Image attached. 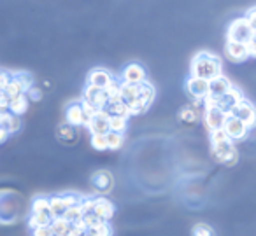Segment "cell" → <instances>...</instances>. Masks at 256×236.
Returning a JSON list of instances; mask_svg holds the SVG:
<instances>
[{
  "label": "cell",
  "mask_w": 256,
  "mask_h": 236,
  "mask_svg": "<svg viewBox=\"0 0 256 236\" xmlns=\"http://www.w3.org/2000/svg\"><path fill=\"white\" fill-rule=\"evenodd\" d=\"M26 203L22 194L14 191H0V224L12 226L20 222L25 215Z\"/></svg>",
  "instance_id": "6da1fadb"
},
{
  "label": "cell",
  "mask_w": 256,
  "mask_h": 236,
  "mask_svg": "<svg viewBox=\"0 0 256 236\" xmlns=\"http://www.w3.org/2000/svg\"><path fill=\"white\" fill-rule=\"evenodd\" d=\"M223 74V60L218 54H212L209 51H200L195 54L190 65V75L206 81H212L214 77Z\"/></svg>",
  "instance_id": "7a4b0ae2"
},
{
  "label": "cell",
  "mask_w": 256,
  "mask_h": 236,
  "mask_svg": "<svg viewBox=\"0 0 256 236\" xmlns=\"http://www.w3.org/2000/svg\"><path fill=\"white\" fill-rule=\"evenodd\" d=\"M210 154L218 163H221L224 166H234L238 161V151L232 140L210 144Z\"/></svg>",
  "instance_id": "3957f363"
},
{
  "label": "cell",
  "mask_w": 256,
  "mask_h": 236,
  "mask_svg": "<svg viewBox=\"0 0 256 236\" xmlns=\"http://www.w3.org/2000/svg\"><path fill=\"white\" fill-rule=\"evenodd\" d=\"M252 35H254V32H252V28L249 26L246 18H237L228 25L226 40H230V42L248 44L252 39Z\"/></svg>",
  "instance_id": "277c9868"
},
{
  "label": "cell",
  "mask_w": 256,
  "mask_h": 236,
  "mask_svg": "<svg viewBox=\"0 0 256 236\" xmlns=\"http://www.w3.org/2000/svg\"><path fill=\"white\" fill-rule=\"evenodd\" d=\"M154 96H156V89H154V86L151 84V82H142V84H139V96H137V103L132 107V116H139V114L146 112L148 109L151 107V103H153Z\"/></svg>",
  "instance_id": "5b68a950"
},
{
  "label": "cell",
  "mask_w": 256,
  "mask_h": 236,
  "mask_svg": "<svg viewBox=\"0 0 256 236\" xmlns=\"http://www.w3.org/2000/svg\"><path fill=\"white\" fill-rule=\"evenodd\" d=\"M223 131L226 133V137L230 138L232 142H237V140H244L249 133V128L242 123L240 119L234 117L232 114L226 116V121H224V126H223Z\"/></svg>",
  "instance_id": "8992f818"
},
{
  "label": "cell",
  "mask_w": 256,
  "mask_h": 236,
  "mask_svg": "<svg viewBox=\"0 0 256 236\" xmlns=\"http://www.w3.org/2000/svg\"><path fill=\"white\" fill-rule=\"evenodd\" d=\"M230 114L234 117H237V119H240L242 123L249 128V130H252V128L256 126V107L252 105L249 100L244 98Z\"/></svg>",
  "instance_id": "52a82bcc"
},
{
  "label": "cell",
  "mask_w": 256,
  "mask_h": 236,
  "mask_svg": "<svg viewBox=\"0 0 256 236\" xmlns=\"http://www.w3.org/2000/svg\"><path fill=\"white\" fill-rule=\"evenodd\" d=\"M186 93L192 96V100L204 102V100L209 96V81L190 75V77L186 79Z\"/></svg>",
  "instance_id": "ba28073f"
},
{
  "label": "cell",
  "mask_w": 256,
  "mask_h": 236,
  "mask_svg": "<svg viewBox=\"0 0 256 236\" xmlns=\"http://www.w3.org/2000/svg\"><path fill=\"white\" fill-rule=\"evenodd\" d=\"M90 184H92L95 193L107 194V193H110L114 187V177H112V173L107 172V170H98V172H95L92 175Z\"/></svg>",
  "instance_id": "9c48e42d"
},
{
  "label": "cell",
  "mask_w": 256,
  "mask_h": 236,
  "mask_svg": "<svg viewBox=\"0 0 256 236\" xmlns=\"http://www.w3.org/2000/svg\"><path fill=\"white\" fill-rule=\"evenodd\" d=\"M82 102L88 103L90 107L100 112V110L106 109L107 105V95H106V89H100V88H93V86H86L84 93H82Z\"/></svg>",
  "instance_id": "30bf717a"
},
{
  "label": "cell",
  "mask_w": 256,
  "mask_h": 236,
  "mask_svg": "<svg viewBox=\"0 0 256 236\" xmlns=\"http://www.w3.org/2000/svg\"><path fill=\"white\" fill-rule=\"evenodd\" d=\"M120 81L124 82V84H142V82L148 81L146 68L139 63H128L121 72Z\"/></svg>",
  "instance_id": "8fae6325"
},
{
  "label": "cell",
  "mask_w": 256,
  "mask_h": 236,
  "mask_svg": "<svg viewBox=\"0 0 256 236\" xmlns=\"http://www.w3.org/2000/svg\"><path fill=\"white\" fill-rule=\"evenodd\" d=\"M65 123L76 128L86 126L88 119H86L84 109H82V102H70L65 107Z\"/></svg>",
  "instance_id": "7c38bea8"
},
{
  "label": "cell",
  "mask_w": 256,
  "mask_h": 236,
  "mask_svg": "<svg viewBox=\"0 0 256 236\" xmlns=\"http://www.w3.org/2000/svg\"><path fill=\"white\" fill-rule=\"evenodd\" d=\"M92 200V214L96 215L98 219H102L104 222H109L114 217V205L110 203L107 198L96 196V198H90Z\"/></svg>",
  "instance_id": "4fadbf2b"
},
{
  "label": "cell",
  "mask_w": 256,
  "mask_h": 236,
  "mask_svg": "<svg viewBox=\"0 0 256 236\" xmlns=\"http://www.w3.org/2000/svg\"><path fill=\"white\" fill-rule=\"evenodd\" d=\"M202 116H204V123H206L207 130L214 131V130H223L228 114H224L223 110L218 109V107H207V109H204Z\"/></svg>",
  "instance_id": "5bb4252c"
},
{
  "label": "cell",
  "mask_w": 256,
  "mask_h": 236,
  "mask_svg": "<svg viewBox=\"0 0 256 236\" xmlns=\"http://www.w3.org/2000/svg\"><path fill=\"white\" fill-rule=\"evenodd\" d=\"M90 135H107L110 131V117L106 110L96 112L86 124Z\"/></svg>",
  "instance_id": "9a60e30c"
},
{
  "label": "cell",
  "mask_w": 256,
  "mask_h": 236,
  "mask_svg": "<svg viewBox=\"0 0 256 236\" xmlns=\"http://www.w3.org/2000/svg\"><path fill=\"white\" fill-rule=\"evenodd\" d=\"M242 100H244V96H242V91L234 86V88H232L224 96H221V98H216V107L223 110L224 114H230L232 110H234L235 107H237L238 103L242 102Z\"/></svg>",
  "instance_id": "2e32d148"
},
{
  "label": "cell",
  "mask_w": 256,
  "mask_h": 236,
  "mask_svg": "<svg viewBox=\"0 0 256 236\" xmlns=\"http://www.w3.org/2000/svg\"><path fill=\"white\" fill-rule=\"evenodd\" d=\"M116 81L112 74H110L107 68H93L88 75V86H93V88H100L106 89L107 86H110L112 82Z\"/></svg>",
  "instance_id": "e0dca14e"
},
{
  "label": "cell",
  "mask_w": 256,
  "mask_h": 236,
  "mask_svg": "<svg viewBox=\"0 0 256 236\" xmlns=\"http://www.w3.org/2000/svg\"><path fill=\"white\" fill-rule=\"evenodd\" d=\"M232 88H234L232 81L226 75L221 74V75H218V77H214L212 81H209V96H212V98H221V96L226 95Z\"/></svg>",
  "instance_id": "ac0fdd59"
},
{
  "label": "cell",
  "mask_w": 256,
  "mask_h": 236,
  "mask_svg": "<svg viewBox=\"0 0 256 236\" xmlns=\"http://www.w3.org/2000/svg\"><path fill=\"white\" fill-rule=\"evenodd\" d=\"M56 138L62 142V144L72 145V144H76V142H78L79 130L76 126H70V124L64 121V123L58 124V128H56Z\"/></svg>",
  "instance_id": "d6986e66"
},
{
  "label": "cell",
  "mask_w": 256,
  "mask_h": 236,
  "mask_svg": "<svg viewBox=\"0 0 256 236\" xmlns=\"http://www.w3.org/2000/svg\"><path fill=\"white\" fill-rule=\"evenodd\" d=\"M226 58L235 63H242L249 58V51L246 44H238V42H230L226 40Z\"/></svg>",
  "instance_id": "ffe728a7"
},
{
  "label": "cell",
  "mask_w": 256,
  "mask_h": 236,
  "mask_svg": "<svg viewBox=\"0 0 256 236\" xmlns=\"http://www.w3.org/2000/svg\"><path fill=\"white\" fill-rule=\"evenodd\" d=\"M0 128L6 130L9 135H14L22 128V119L20 116H14L8 110V112H0Z\"/></svg>",
  "instance_id": "44dd1931"
},
{
  "label": "cell",
  "mask_w": 256,
  "mask_h": 236,
  "mask_svg": "<svg viewBox=\"0 0 256 236\" xmlns=\"http://www.w3.org/2000/svg\"><path fill=\"white\" fill-rule=\"evenodd\" d=\"M53 222V217H51L50 212H30L28 217V228L37 229V228H46V226H51Z\"/></svg>",
  "instance_id": "7402d4cb"
},
{
  "label": "cell",
  "mask_w": 256,
  "mask_h": 236,
  "mask_svg": "<svg viewBox=\"0 0 256 236\" xmlns=\"http://www.w3.org/2000/svg\"><path fill=\"white\" fill-rule=\"evenodd\" d=\"M106 110L107 114H109V117H130L132 114H130V109H128L126 105H124L121 100H116V102H109L106 105Z\"/></svg>",
  "instance_id": "603a6c76"
},
{
  "label": "cell",
  "mask_w": 256,
  "mask_h": 236,
  "mask_svg": "<svg viewBox=\"0 0 256 236\" xmlns=\"http://www.w3.org/2000/svg\"><path fill=\"white\" fill-rule=\"evenodd\" d=\"M30 107V100L26 95H22V96H16L9 102V112L14 114V116H23V114L28 110Z\"/></svg>",
  "instance_id": "cb8c5ba5"
},
{
  "label": "cell",
  "mask_w": 256,
  "mask_h": 236,
  "mask_svg": "<svg viewBox=\"0 0 256 236\" xmlns=\"http://www.w3.org/2000/svg\"><path fill=\"white\" fill-rule=\"evenodd\" d=\"M48 201H50L51 217H53V219L64 217V214L67 210H65V205H64V201H62L60 194H51V196H48Z\"/></svg>",
  "instance_id": "d4e9b609"
},
{
  "label": "cell",
  "mask_w": 256,
  "mask_h": 236,
  "mask_svg": "<svg viewBox=\"0 0 256 236\" xmlns=\"http://www.w3.org/2000/svg\"><path fill=\"white\" fill-rule=\"evenodd\" d=\"M4 93L9 96V100H12V98H16V96H22V95H26V89L23 88V84L18 81V79L12 75V79L9 81V84L6 86V89H4Z\"/></svg>",
  "instance_id": "484cf974"
},
{
  "label": "cell",
  "mask_w": 256,
  "mask_h": 236,
  "mask_svg": "<svg viewBox=\"0 0 256 236\" xmlns=\"http://www.w3.org/2000/svg\"><path fill=\"white\" fill-rule=\"evenodd\" d=\"M106 142H107V149H109V151H118V149L123 147L124 135L116 133V131H109V133L106 135Z\"/></svg>",
  "instance_id": "4316f807"
},
{
  "label": "cell",
  "mask_w": 256,
  "mask_h": 236,
  "mask_svg": "<svg viewBox=\"0 0 256 236\" xmlns=\"http://www.w3.org/2000/svg\"><path fill=\"white\" fill-rule=\"evenodd\" d=\"M60 196H62V201H64V205H65V210L79 207V205L82 203V200H84V198L78 193H62Z\"/></svg>",
  "instance_id": "83f0119b"
},
{
  "label": "cell",
  "mask_w": 256,
  "mask_h": 236,
  "mask_svg": "<svg viewBox=\"0 0 256 236\" xmlns=\"http://www.w3.org/2000/svg\"><path fill=\"white\" fill-rule=\"evenodd\" d=\"M70 222H67L64 217L53 219V222H51V229H53L54 236H65L68 229H70Z\"/></svg>",
  "instance_id": "f1b7e54d"
},
{
  "label": "cell",
  "mask_w": 256,
  "mask_h": 236,
  "mask_svg": "<svg viewBox=\"0 0 256 236\" xmlns=\"http://www.w3.org/2000/svg\"><path fill=\"white\" fill-rule=\"evenodd\" d=\"M106 95H107V103L120 100V95H121V81H120V79H116L112 84L107 86V88H106Z\"/></svg>",
  "instance_id": "f546056e"
},
{
  "label": "cell",
  "mask_w": 256,
  "mask_h": 236,
  "mask_svg": "<svg viewBox=\"0 0 256 236\" xmlns=\"http://www.w3.org/2000/svg\"><path fill=\"white\" fill-rule=\"evenodd\" d=\"M192 236H216V233H214V229L210 228L209 224H206V222H198V224L193 226Z\"/></svg>",
  "instance_id": "4dcf8cb0"
},
{
  "label": "cell",
  "mask_w": 256,
  "mask_h": 236,
  "mask_svg": "<svg viewBox=\"0 0 256 236\" xmlns=\"http://www.w3.org/2000/svg\"><path fill=\"white\" fill-rule=\"evenodd\" d=\"M64 219L70 224H78V222L82 221V212H81V205L74 208H68L67 212L64 214Z\"/></svg>",
  "instance_id": "1f68e13d"
},
{
  "label": "cell",
  "mask_w": 256,
  "mask_h": 236,
  "mask_svg": "<svg viewBox=\"0 0 256 236\" xmlns=\"http://www.w3.org/2000/svg\"><path fill=\"white\" fill-rule=\"evenodd\" d=\"M90 236H112V228H110L109 222H102L100 226L93 229H86Z\"/></svg>",
  "instance_id": "d6a6232c"
},
{
  "label": "cell",
  "mask_w": 256,
  "mask_h": 236,
  "mask_svg": "<svg viewBox=\"0 0 256 236\" xmlns=\"http://www.w3.org/2000/svg\"><path fill=\"white\" fill-rule=\"evenodd\" d=\"M128 128V119L126 117H110V131H116V133H123Z\"/></svg>",
  "instance_id": "836d02e7"
},
{
  "label": "cell",
  "mask_w": 256,
  "mask_h": 236,
  "mask_svg": "<svg viewBox=\"0 0 256 236\" xmlns=\"http://www.w3.org/2000/svg\"><path fill=\"white\" fill-rule=\"evenodd\" d=\"M90 144H92V147L96 149V151H107L106 135H92V138H90Z\"/></svg>",
  "instance_id": "e575fe53"
},
{
  "label": "cell",
  "mask_w": 256,
  "mask_h": 236,
  "mask_svg": "<svg viewBox=\"0 0 256 236\" xmlns=\"http://www.w3.org/2000/svg\"><path fill=\"white\" fill-rule=\"evenodd\" d=\"M12 75H14V77L22 82L23 88H25L26 91H28L30 88H34V77L28 74V72H18V74H12Z\"/></svg>",
  "instance_id": "d590c367"
},
{
  "label": "cell",
  "mask_w": 256,
  "mask_h": 236,
  "mask_svg": "<svg viewBox=\"0 0 256 236\" xmlns=\"http://www.w3.org/2000/svg\"><path fill=\"white\" fill-rule=\"evenodd\" d=\"M209 137H210V144H218V142H224V140H230L226 137L223 130H214V131H209Z\"/></svg>",
  "instance_id": "8d00e7d4"
},
{
  "label": "cell",
  "mask_w": 256,
  "mask_h": 236,
  "mask_svg": "<svg viewBox=\"0 0 256 236\" xmlns=\"http://www.w3.org/2000/svg\"><path fill=\"white\" fill-rule=\"evenodd\" d=\"M26 96H28L30 102H39V100L42 98V89L34 86V88H30L28 91H26Z\"/></svg>",
  "instance_id": "74e56055"
},
{
  "label": "cell",
  "mask_w": 256,
  "mask_h": 236,
  "mask_svg": "<svg viewBox=\"0 0 256 236\" xmlns=\"http://www.w3.org/2000/svg\"><path fill=\"white\" fill-rule=\"evenodd\" d=\"M12 79V74L8 70H0V91H4L6 86L9 84V81Z\"/></svg>",
  "instance_id": "f35d334b"
},
{
  "label": "cell",
  "mask_w": 256,
  "mask_h": 236,
  "mask_svg": "<svg viewBox=\"0 0 256 236\" xmlns=\"http://www.w3.org/2000/svg\"><path fill=\"white\" fill-rule=\"evenodd\" d=\"M244 18L248 19L249 26H251V28H252V32L256 33V7L249 9V11L246 12V16H244Z\"/></svg>",
  "instance_id": "ab89813d"
},
{
  "label": "cell",
  "mask_w": 256,
  "mask_h": 236,
  "mask_svg": "<svg viewBox=\"0 0 256 236\" xmlns=\"http://www.w3.org/2000/svg\"><path fill=\"white\" fill-rule=\"evenodd\" d=\"M32 236H54L51 226H46V228H37L32 231Z\"/></svg>",
  "instance_id": "60d3db41"
},
{
  "label": "cell",
  "mask_w": 256,
  "mask_h": 236,
  "mask_svg": "<svg viewBox=\"0 0 256 236\" xmlns=\"http://www.w3.org/2000/svg\"><path fill=\"white\" fill-rule=\"evenodd\" d=\"M9 96L4 91H0V112H8L9 110Z\"/></svg>",
  "instance_id": "b9f144b4"
},
{
  "label": "cell",
  "mask_w": 256,
  "mask_h": 236,
  "mask_svg": "<svg viewBox=\"0 0 256 236\" xmlns=\"http://www.w3.org/2000/svg\"><path fill=\"white\" fill-rule=\"evenodd\" d=\"M246 46H248V51H249V58H256V33L252 35V39L249 40Z\"/></svg>",
  "instance_id": "7bdbcfd3"
},
{
  "label": "cell",
  "mask_w": 256,
  "mask_h": 236,
  "mask_svg": "<svg viewBox=\"0 0 256 236\" xmlns=\"http://www.w3.org/2000/svg\"><path fill=\"white\" fill-rule=\"evenodd\" d=\"M8 138H9V133L6 130H2V128H0V144H4Z\"/></svg>",
  "instance_id": "ee69618b"
},
{
  "label": "cell",
  "mask_w": 256,
  "mask_h": 236,
  "mask_svg": "<svg viewBox=\"0 0 256 236\" xmlns=\"http://www.w3.org/2000/svg\"><path fill=\"white\" fill-rule=\"evenodd\" d=\"M82 236H90V235H88V231H86V233H84V235H82Z\"/></svg>",
  "instance_id": "f6af8a7d"
}]
</instances>
